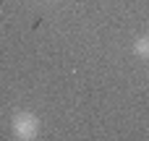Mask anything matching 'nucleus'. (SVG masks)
Masks as SVG:
<instances>
[{"mask_svg":"<svg viewBox=\"0 0 149 141\" xmlns=\"http://www.w3.org/2000/svg\"><path fill=\"white\" fill-rule=\"evenodd\" d=\"M10 133L16 141H34L42 133V120L29 110H16L10 118Z\"/></svg>","mask_w":149,"mask_h":141,"instance_id":"1","label":"nucleus"},{"mask_svg":"<svg viewBox=\"0 0 149 141\" xmlns=\"http://www.w3.org/2000/svg\"><path fill=\"white\" fill-rule=\"evenodd\" d=\"M134 52H136V58H149V34L134 42Z\"/></svg>","mask_w":149,"mask_h":141,"instance_id":"2","label":"nucleus"}]
</instances>
